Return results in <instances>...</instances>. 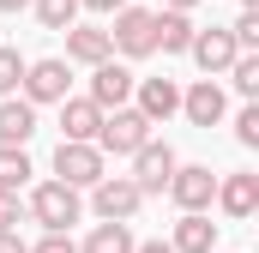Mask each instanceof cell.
Instances as JSON below:
<instances>
[{"instance_id":"cell-1","label":"cell","mask_w":259,"mask_h":253,"mask_svg":"<svg viewBox=\"0 0 259 253\" xmlns=\"http://www.w3.org/2000/svg\"><path fill=\"white\" fill-rule=\"evenodd\" d=\"M24 217L42 223V229H72L84 217V199H78V187H66V181H36L30 199H24Z\"/></svg>"},{"instance_id":"cell-2","label":"cell","mask_w":259,"mask_h":253,"mask_svg":"<svg viewBox=\"0 0 259 253\" xmlns=\"http://www.w3.org/2000/svg\"><path fill=\"white\" fill-rule=\"evenodd\" d=\"M115 18V30H109V43H115V55L121 61H145V55H157V12L151 6H121V12H109Z\"/></svg>"},{"instance_id":"cell-3","label":"cell","mask_w":259,"mask_h":253,"mask_svg":"<svg viewBox=\"0 0 259 253\" xmlns=\"http://www.w3.org/2000/svg\"><path fill=\"white\" fill-rule=\"evenodd\" d=\"M145 139H151V121H145L133 103H121V109H103V126H97L91 145H97L103 157H133Z\"/></svg>"},{"instance_id":"cell-4","label":"cell","mask_w":259,"mask_h":253,"mask_svg":"<svg viewBox=\"0 0 259 253\" xmlns=\"http://www.w3.org/2000/svg\"><path fill=\"white\" fill-rule=\"evenodd\" d=\"M109 169H103V151L91 145V139H61L55 145V181H66V187H91V181H103Z\"/></svg>"},{"instance_id":"cell-5","label":"cell","mask_w":259,"mask_h":253,"mask_svg":"<svg viewBox=\"0 0 259 253\" xmlns=\"http://www.w3.org/2000/svg\"><path fill=\"white\" fill-rule=\"evenodd\" d=\"M139 205H145V193H139L133 175H103V181H91V211L109 217V223H133Z\"/></svg>"},{"instance_id":"cell-6","label":"cell","mask_w":259,"mask_h":253,"mask_svg":"<svg viewBox=\"0 0 259 253\" xmlns=\"http://www.w3.org/2000/svg\"><path fill=\"white\" fill-rule=\"evenodd\" d=\"M18 91H24V103H61L66 91H72V66L61 55H49V61H24V78H18Z\"/></svg>"},{"instance_id":"cell-7","label":"cell","mask_w":259,"mask_h":253,"mask_svg":"<svg viewBox=\"0 0 259 253\" xmlns=\"http://www.w3.org/2000/svg\"><path fill=\"white\" fill-rule=\"evenodd\" d=\"M169 199L181 205V211H211V199H217V175H211V163H175V175H169Z\"/></svg>"},{"instance_id":"cell-8","label":"cell","mask_w":259,"mask_h":253,"mask_svg":"<svg viewBox=\"0 0 259 253\" xmlns=\"http://www.w3.org/2000/svg\"><path fill=\"white\" fill-rule=\"evenodd\" d=\"M175 163H181V157H175L163 139H145V145L133 151V181H139V193H145V199L163 193V187H169V175H175Z\"/></svg>"},{"instance_id":"cell-9","label":"cell","mask_w":259,"mask_h":253,"mask_svg":"<svg viewBox=\"0 0 259 253\" xmlns=\"http://www.w3.org/2000/svg\"><path fill=\"white\" fill-rule=\"evenodd\" d=\"M97 109H121V103H133V66H121L115 55L109 61L91 66V91H84Z\"/></svg>"},{"instance_id":"cell-10","label":"cell","mask_w":259,"mask_h":253,"mask_svg":"<svg viewBox=\"0 0 259 253\" xmlns=\"http://www.w3.org/2000/svg\"><path fill=\"white\" fill-rule=\"evenodd\" d=\"M133 97H139L133 109L151 126H163L169 115H181V85H175V78H133Z\"/></svg>"},{"instance_id":"cell-11","label":"cell","mask_w":259,"mask_h":253,"mask_svg":"<svg viewBox=\"0 0 259 253\" xmlns=\"http://www.w3.org/2000/svg\"><path fill=\"white\" fill-rule=\"evenodd\" d=\"M187 55H193V66L205 72V78H223V72H229V61H235L241 49H235V36H229V30H193Z\"/></svg>"},{"instance_id":"cell-12","label":"cell","mask_w":259,"mask_h":253,"mask_svg":"<svg viewBox=\"0 0 259 253\" xmlns=\"http://www.w3.org/2000/svg\"><path fill=\"white\" fill-rule=\"evenodd\" d=\"M211 205H223V217H235V223H247L259 211V175L253 169H241V175H217V199Z\"/></svg>"},{"instance_id":"cell-13","label":"cell","mask_w":259,"mask_h":253,"mask_svg":"<svg viewBox=\"0 0 259 253\" xmlns=\"http://www.w3.org/2000/svg\"><path fill=\"white\" fill-rule=\"evenodd\" d=\"M181 115H187L193 126H223V115H229L223 85H217V78H199L193 91H181Z\"/></svg>"},{"instance_id":"cell-14","label":"cell","mask_w":259,"mask_h":253,"mask_svg":"<svg viewBox=\"0 0 259 253\" xmlns=\"http://www.w3.org/2000/svg\"><path fill=\"white\" fill-rule=\"evenodd\" d=\"M169 247L175 253H217V223H211V211H181Z\"/></svg>"},{"instance_id":"cell-15","label":"cell","mask_w":259,"mask_h":253,"mask_svg":"<svg viewBox=\"0 0 259 253\" xmlns=\"http://www.w3.org/2000/svg\"><path fill=\"white\" fill-rule=\"evenodd\" d=\"M61 36H66V61H78V66H97V61L115 55L109 30H97V24H66Z\"/></svg>"},{"instance_id":"cell-16","label":"cell","mask_w":259,"mask_h":253,"mask_svg":"<svg viewBox=\"0 0 259 253\" xmlns=\"http://www.w3.org/2000/svg\"><path fill=\"white\" fill-rule=\"evenodd\" d=\"M36 139V103H24L18 91L0 97V145H30Z\"/></svg>"},{"instance_id":"cell-17","label":"cell","mask_w":259,"mask_h":253,"mask_svg":"<svg viewBox=\"0 0 259 253\" xmlns=\"http://www.w3.org/2000/svg\"><path fill=\"white\" fill-rule=\"evenodd\" d=\"M193 12H169V6H157V55H187V43H193Z\"/></svg>"},{"instance_id":"cell-18","label":"cell","mask_w":259,"mask_h":253,"mask_svg":"<svg viewBox=\"0 0 259 253\" xmlns=\"http://www.w3.org/2000/svg\"><path fill=\"white\" fill-rule=\"evenodd\" d=\"M103 109L91 97H61V139H97Z\"/></svg>"},{"instance_id":"cell-19","label":"cell","mask_w":259,"mask_h":253,"mask_svg":"<svg viewBox=\"0 0 259 253\" xmlns=\"http://www.w3.org/2000/svg\"><path fill=\"white\" fill-rule=\"evenodd\" d=\"M78 253H133V229H127V223H109V217H103V223H97V229L78 241Z\"/></svg>"},{"instance_id":"cell-20","label":"cell","mask_w":259,"mask_h":253,"mask_svg":"<svg viewBox=\"0 0 259 253\" xmlns=\"http://www.w3.org/2000/svg\"><path fill=\"white\" fill-rule=\"evenodd\" d=\"M229 85H235V97H247V103H259V49H241L235 61H229V72H223Z\"/></svg>"},{"instance_id":"cell-21","label":"cell","mask_w":259,"mask_h":253,"mask_svg":"<svg viewBox=\"0 0 259 253\" xmlns=\"http://www.w3.org/2000/svg\"><path fill=\"white\" fill-rule=\"evenodd\" d=\"M30 175H36V169H30V151H24V145H0V187H30Z\"/></svg>"},{"instance_id":"cell-22","label":"cell","mask_w":259,"mask_h":253,"mask_svg":"<svg viewBox=\"0 0 259 253\" xmlns=\"http://www.w3.org/2000/svg\"><path fill=\"white\" fill-rule=\"evenodd\" d=\"M30 12L42 18V30H66V24H78V0H30Z\"/></svg>"},{"instance_id":"cell-23","label":"cell","mask_w":259,"mask_h":253,"mask_svg":"<svg viewBox=\"0 0 259 253\" xmlns=\"http://www.w3.org/2000/svg\"><path fill=\"white\" fill-rule=\"evenodd\" d=\"M18 78H24V55H18L12 43H0V97H12Z\"/></svg>"},{"instance_id":"cell-24","label":"cell","mask_w":259,"mask_h":253,"mask_svg":"<svg viewBox=\"0 0 259 253\" xmlns=\"http://www.w3.org/2000/svg\"><path fill=\"white\" fill-rule=\"evenodd\" d=\"M235 145H241V151H259V103H241V115H235Z\"/></svg>"},{"instance_id":"cell-25","label":"cell","mask_w":259,"mask_h":253,"mask_svg":"<svg viewBox=\"0 0 259 253\" xmlns=\"http://www.w3.org/2000/svg\"><path fill=\"white\" fill-rule=\"evenodd\" d=\"M229 36H235V49H259V6H241V18L229 24Z\"/></svg>"},{"instance_id":"cell-26","label":"cell","mask_w":259,"mask_h":253,"mask_svg":"<svg viewBox=\"0 0 259 253\" xmlns=\"http://www.w3.org/2000/svg\"><path fill=\"white\" fill-rule=\"evenodd\" d=\"M24 223V199H18V187H0V229H18Z\"/></svg>"},{"instance_id":"cell-27","label":"cell","mask_w":259,"mask_h":253,"mask_svg":"<svg viewBox=\"0 0 259 253\" xmlns=\"http://www.w3.org/2000/svg\"><path fill=\"white\" fill-rule=\"evenodd\" d=\"M30 253H78V241H72L66 229H42V241H36Z\"/></svg>"},{"instance_id":"cell-28","label":"cell","mask_w":259,"mask_h":253,"mask_svg":"<svg viewBox=\"0 0 259 253\" xmlns=\"http://www.w3.org/2000/svg\"><path fill=\"white\" fill-rule=\"evenodd\" d=\"M0 253H30V241H24L18 229H0Z\"/></svg>"},{"instance_id":"cell-29","label":"cell","mask_w":259,"mask_h":253,"mask_svg":"<svg viewBox=\"0 0 259 253\" xmlns=\"http://www.w3.org/2000/svg\"><path fill=\"white\" fill-rule=\"evenodd\" d=\"M127 0H78V12H121Z\"/></svg>"},{"instance_id":"cell-30","label":"cell","mask_w":259,"mask_h":253,"mask_svg":"<svg viewBox=\"0 0 259 253\" xmlns=\"http://www.w3.org/2000/svg\"><path fill=\"white\" fill-rule=\"evenodd\" d=\"M133 253H175L169 241H133Z\"/></svg>"},{"instance_id":"cell-31","label":"cell","mask_w":259,"mask_h":253,"mask_svg":"<svg viewBox=\"0 0 259 253\" xmlns=\"http://www.w3.org/2000/svg\"><path fill=\"white\" fill-rule=\"evenodd\" d=\"M163 6H169V12H193L199 0H163Z\"/></svg>"},{"instance_id":"cell-32","label":"cell","mask_w":259,"mask_h":253,"mask_svg":"<svg viewBox=\"0 0 259 253\" xmlns=\"http://www.w3.org/2000/svg\"><path fill=\"white\" fill-rule=\"evenodd\" d=\"M24 6H30V0H0V12H24Z\"/></svg>"},{"instance_id":"cell-33","label":"cell","mask_w":259,"mask_h":253,"mask_svg":"<svg viewBox=\"0 0 259 253\" xmlns=\"http://www.w3.org/2000/svg\"><path fill=\"white\" fill-rule=\"evenodd\" d=\"M241 6H259V0H241Z\"/></svg>"}]
</instances>
